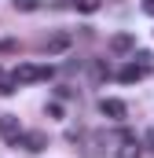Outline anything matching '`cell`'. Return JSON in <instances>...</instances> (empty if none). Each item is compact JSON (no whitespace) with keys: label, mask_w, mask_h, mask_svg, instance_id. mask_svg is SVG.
Here are the masks:
<instances>
[{"label":"cell","mask_w":154,"mask_h":158,"mask_svg":"<svg viewBox=\"0 0 154 158\" xmlns=\"http://www.w3.org/2000/svg\"><path fill=\"white\" fill-rule=\"evenodd\" d=\"M99 110L110 121H125V114H128V107H125L121 99H99Z\"/></svg>","instance_id":"cell-3"},{"label":"cell","mask_w":154,"mask_h":158,"mask_svg":"<svg viewBox=\"0 0 154 158\" xmlns=\"http://www.w3.org/2000/svg\"><path fill=\"white\" fill-rule=\"evenodd\" d=\"M136 63H140L143 70H154V55L151 52H136Z\"/></svg>","instance_id":"cell-10"},{"label":"cell","mask_w":154,"mask_h":158,"mask_svg":"<svg viewBox=\"0 0 154 158\" xmlns=\"http://www.w3.org/2000/svg\"><path fill=\"white\" fill-rule=\"evenodd\" d=\"M110 52H114V55L136 52V37H132V33H114V37H110Z\"/></svg>","instance_id":"cell-4"},{"label":"cell","mask_w":154,"mask_h":158,"mask_svg":"<svg viewBox=\"0 0 154 158\" xmlns=\"http://www.w3.org/2000/svg\"><path fill=\"white\" fill-rule=\"evenodd\" d=\"M77 11H84V15H92V11H99L103 7V0H74Z\"/></svg>","instance_id":"cell-8"},{"label":"cell","mask_w":154,"mask_h":158,"mask_svg":"<svg viewBox=\"0 0 154 158\" xmlns=\"http://www.w3.org/2000/svg\"><path fill=\"white\" fill-rule=\"evenodd\" d=\"M0 136H4L11 147H18V140H22L26 132H22V125H18V118H15V114H4V118H0Z\"/></svg>","instance_id":"cell-2"},{"label":"cell","mask_w":154,"mask_h":158,"mask_svg":"<svg viewBox=\"0 0 154 158\" xmlns=\"http://www.w3.org/2000/svg\"><path fill=\"white\" fill-rule=\"evenodd\" d=\"M143 151H140V143H125L121 151H117V158H140Z\"/></svg>","instance_id":"cell-9"},{"label":"cell","mask_w":154,"mask_h":158,"mask_svg":"<svg viewBox=\"0 0 154 158\" xmlns=\"http://www.w3.org/2000/svg\"><path fill=\"white\" fill-rule=\"evenodd\" d=\"M15 11H37V0H11Z\"/></svg>","instance_id":"cell-11"},{"label":"cell","mask_w":154,"mask_h":158,"mask_svg":"<svg viewBox=\"0 0 154 158\" xmlns=\"http://www.w3.org/2000/svg\"><path fill=\"white\" fill-rule=\"evenodd\" d=\"M143 74H147V70H143L140 63H128V66H121V74H117V77L125 81V85H132V81H140V77H143Z\"/></svg>","instance_id":"cell-7"},{"label":"cell","mask_w":154,"mask_h":158,"mask_svg":"<svg viewBox=\"0 0 154 158\" xmlns=\"http://www.w3.org/2000/svg\"><path fill=\"white\" fill-rule=\"evenodd\" d=\"M143 11H147V15H154V0H143Z\"/></svg>","instance_id":"cell-12"},{"label":"cell","mask_w":154,"mask_h":158,"mask_svg":"<svg viewBox=\"0 0 154 158\" xmlns=\"http://www.w3.org/2000/svg\"><path fill=\"white\" fill-rule=\"evenodd\" d=\"M74 44V33H51V37L44 40V48H48V55H59V52H66Z\"/></svg>","instance_id":"cell-5"},{"label":"cell","mask_w":154,"mask_h":158,"mask_svg":"<svg viewBox=\"0 0 154 158\" xmlns=\"http://www.w3.org/2000/svg\"><path fill=\"white\" fill-rule=\"evenodd\" d=\"M11 77L18 81V85H33V81H48V77H51V66H33V63H18Z\"/></svg>","instance_id":"cell-1"},{"label":"cell","mask_w":154,"mask_h":158,"mask_svg":"<svg viewBox=\"0 0 154 158\" xmlns=\"http://www.w3.org/2000/svg\"><path fill=\"white\" fill-rule=\"evenodd\" d=\"M143 140H147V143L154 147V129H147V136H143Z\"/></svg>","instance_id":"cell-13"},{"label":"cell","mask_w":154,"mask_h":158,"mask_svg":"<svg viewBox=\"0 0 154 158\" xmlns=\"http://www.w3.org/2000/svg\"><path fill=\"white\" fill-rule=\"evenodd\" d=\"M18 147H26L30 155H37V151H44V147H48V136H44V132H26V136L18 140Z\"/></svg>","instance_id":"cell-6"}]
</instances>
